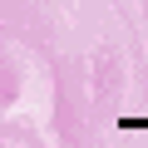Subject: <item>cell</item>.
<instances>
[]
</instances>
